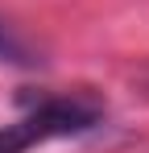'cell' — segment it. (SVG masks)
Here are the masks:
<instances>
[{
	"instance_id": "6da1fadb",
	"label": "cell",
	"mask_w": 149,
	"mask_h": 153,
	"mask_svg": "<svg viewBox=\"0 0 149 153\" xmlns=\"http://www.w3.org/2000/svg\"><path fill=\"white\" fill-rule=\"evenodd\" d=\"M99 124V108L87 100H46L33 112H25L17 124L0 128V153H29L54 137H79Z\"/></svg>"
},
{
	"instance_id": "7a4b0ae2",
	"label": "cell",
	"mask_w": 149,
	"mask_h": 153,
	"mask_svg": "<svg viewBox=\"0 0 149 153\" xmlns=\"http://www.w3.org/2000/svg\"><path fill=\"white\" fill-rule=\"evenodd\" d=\"M0 62H17V66L33 62V58H29V50H25V46L8 33V29H0Z\"/></svg>"
}]
</instances>
